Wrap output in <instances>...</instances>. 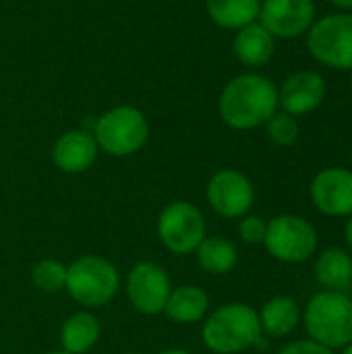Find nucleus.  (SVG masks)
Returning a JSON list of instances; mask_svg holds the SVG:
<instances>
[{"instance_id":"25","label":"nucleus","mask_w":352,"mask_h":354,"mask_svg":"<svg viewBox=\"0 0 352 354\" xmlns=\"http://www.w3.org/2000/svg\"><path fill=\"white\" fill-rule=\"evenodd\" d=\"M278 354H336L334 351L313 342V340H297L286 344Z\"/></svg>"},{"instance_id":"7","label":"nucleus","mask_w":352,"mask_h":354,"mask_svg":"<svg viewBox=\"0 0 352 354\" xmlns=\"http://www.w3.org/2000/svg\"><path fill=\"white\" fill-rule=\"evenodd\" d=\"M319 236L315 226L297 214H280L268 220L263 247L282 263H305L317 253Z\"/></svg>"},{"instance_id":"6","label":"nucleus","mask_w":352,"mask_h":354,"mask_svg":"<svg viewBox=\"0 0 352 354\" xmlns=\"http://www.w3.org/2000/svg\"><path fill=\"white\" fill-rule=\"evenodd\" d=\"M311 58L332 71H352V12L317 17L305 33Z\"/></svg>"},{"instance_id":"26","label":"nucleus","mask_w":352,"mask_h":354,"mask_svg":"<svg viewBox=\"0 0 352 354\" xmlns=\"http://www.w3.org/2000/svg\"><path fill=\"white\" fill-rule=\"evenodd\" d=\"M330 4H334L338 10H344V12H352V0H328Z\"/></svg>"},{"instance_id":"2","label":"nucleus","mask_w":352,"mask_h":354,"mask_svg":"<svg viewBox=\"0 0 352 354\" xmlns=\"http://www.w3.org/2000/svg\"><path fill=\"white\" fill-rule=\"evenodd\" d=\"M259 313L247 303H226L218 307L201 328L207 351L216 354H239L261 340Z\"/></svg>"},{"instance_id":"4","label":"nucleus","mask_w":352,"mask_h":354,"mask_svg":"<svg viewBox=\"0 0 352 354\" xmlns=\"http://www.w3.org/2000/svg\"><path fill=\"white\" fill-rule=\"evenodd\" d=\"M120 288V274L112 261L100 255H81L66 266L64 290L85 309L106 307Z\"/></svg>"},{"instance_id":"24","label":"nucleus","mask_w":352,"mask_h":354,"mask_svg":"<svg viewBox=\"0 0 352 354\" xmlns=\"http://www.w3.org/2000/svg\"><path fill=\"white\" fill-rule=\"evenodd\" d=\"M239 239L245 245H263L266 241V232H268V220H263L261 216L255 214H247L239 220Z\"/></svg>"},{"instance_id":"28","label":"nucleus","mask_w":352,"mask_h":354,"mask_svg":"<svg viewBox=\"0 0 352 354\" xmlns=\"http://www.w3.org/2000/svg\"><path fill=\"white\" fill-rule=\"evenodd\" d=\"M158 354H191L189 351H183V348H168V351H162Z\"/></svg>"},{"instance_id":"12","label":"nucleus","mask_w":352,"mask_h":354,"mask_svg":"<svg viewBox=\"0 0 352 354\" xmlns=\"http://www.w3.org/2000/svg\"><path fill=\"white\" fill-rule=\"evenodd\" d=\"M309 197L324 216H352V168L330 166L319 170L309 185Z\"/></svg>"},{"instance_id":"10","label":"nucleus","mask_w":352,"mask_h":354,"mask_svg":"<svg viewBox=\"0 0 352 354\" xmlns=\"http://www.w3.org/2000/svg\"><path fill=\"white\" fill-rule=\"evenodd\" d=\"M172 282L168 272L154 261H139L131 268L124 280V292L135 311L141 315L164 313Z\"/></svg>"},{"instance_id":"31","label":"nucleus","mask_w":352,"mask_h":354,"mask_svg":"<svg viewBox=\"0 0 352 354\" xmlns=\"http://www.w3.org/2000/svg\"><path fill=\"white\" fill-rule=\"evenodd\" d=\"M351 93H352V71H351Z\"/></svg>"},{"instance_id":"34","label":"nucleus","mask_w":352,"mask_h":354,"mask_svg":"<svg viewBox=\"0 0 352 354\" xmlns=\"http://www.w3.org/2000/svg\"><path fill=\"white\" fill-rule=\"evenodd\" d=\"M62 2H66V0H62Z\"/></svg>"},{"instance_id":"32","label":"nucleus","mask_w":352,"mask_h":354,"mask_svg":"<svg viewBox=\"0 0 352 354\" xmlns=\"http://www.w3.org/2000/svg\"><path fill=\"white\" fill-rule=\"evenodd\" d=\"M127 354H141V353H127Z\"/></svg>"},{"instance_id":"18","label":"nucleus","mask_w":352,"mask_h":354,"mask_svg":"<svg viewBox=\"0 0 352 354\" xmlns=\"http://www.w3.org/2000/svg\"><path fill=\"white\" fill-rule=\"evenodd\" d=\"M102 336V324L100 319L83 309L73 315H68L60 328V346L68 354L89 353Z\"/></svg>"},{"instance_id":"15","label":"nucleus","mask_w":352,"mask_h":354,"mask_svg":"<svg viewBox=\"0 0 352 354\" xmlns=\"http://www.w3.org/2000/svg\"><path fill=\"white\" fill-rule=\"evenodd\" d=\"M232 52L243 66L261 68L276 54V37L259 21H255L234 33Z\"/></svg>"},{"instance_id":"29","label":"nucleus","mask_w":352,"mask_h":354,"mask_svg":"<svg viewBox=\"0 0 352 354\" xmlns=\"http://www.w3.org/2000/svg\"><path fill=\"white\" fill-rule=\"evenodd\" d=\"M340 354H352V342H351V344H346V346H344V348L340 351Z\"/></svg>"},{"instance_id":"9","label":"nucleus","mask_w":352,"mask_h":354,"mask_svg":"<svg viewBox=\"0 0 352 354\" xmlns=\"http://www.w3.org/2000/svg\"><path fill=\"white\" fill-rule=\"evenodd\" d=\"M205 199L210 207L228 220H241L251 214L255 203V189L247 174L234 168H222L212 174L205 187Z\"/></svg>"},{"instance_id":"17","label":"nucleus","mask_w":352,"mask_h":354,"mask_svg":"<svg viewBox=\"0 0 352 354\" xmlns=\"http://www.w3.org/2000/svg\"><path fill=\"white\" fill-rule=\"evenodd\" d=\"M210 309V295L197 284H183L170 290L164 315L180 326L199 324Z\"/></svg>"},{"instance_id":"13","label":"nucleus","mask_w":352,"mask_h":354,"mask_svg":"<svg viewBox=\"0 0 352 354\" xmlns=\"http://www.w3.org/2000/svg\"><path fill=\"white\" fill-rule=\"evenodd\" d=\"M328 93V85L317 71H297L288 75L278 87V108L295 118L315 112Z\"/></svg>"},{"instance_id":"22","label":"nucleus","mask_w":352,"mask_h":354,"mask_svg":"<svg viewBox=\"0 0 352 354\" xmlns=\"http://www.w3.org/2000/svg\"><path fill=\"white\" fill-rule=\"evenodd\" d=\"M31 282L39 292L56 295V292L64 290L66 266L56 259H41L31 268Z\"/></svg>"},{"instance_id":"14","label":"nucleus","mask_w":352,"mask_h":354,"mask_svg":"<svg viewBox=\"0 0 352 354\" xmlns=\"http://www.w3.org/2000/svg\"><path fill=\"white\" fill-rule=\"evenodd\" d=\"M100 147L95 137L87 129H71L62 133L52 145V162L66 174H81L89 170L98 160Z\"/></svg>"},{"instance_id":"16","label":"nucleus","mask_w":352,"mask_h":354,"mask_svg":"<svg viewBox=\"0 0 352 354\" xmlns=\"http://www.w3.org/2000/svg\"><path fill=\"white\" fill-rule=\"evenodd\" d=\"M313 274L324 290L344 292L352 288V255L342 247L324 249L313 263Z\"/></svg>"},{"instance_id":"1","label":"nucleus","mask_w":352,"mask_h":354,"mask_svg":"<svg viewBox=\"0 0 352 354\" xmlns=\"http://www.w3.org/2000/svg\"><path fill=\"white\" fill-rule=\"evenodd\" d=\"M278 108V87L261 73H243L232 77L220 91L218 114L234 131L263 127Z\"/></svg>"},{"instance_id":"33","label":"nucleus","mask_w":352,"mask_h":354,"mask_svg":"<svg viewBox=\"0 0 352 354\" xmlns=\"http://www.w3.org/2000/svg\"><path fill=\"white\" fill-rule=\"evenodd\" d=\"M351 162H352V147H351Z\"/></svg>"},{"instance_id":"23","label":"nucleus","mask_w":352,"mask_h":354,"mask_svg":"<svg viewBox=\"0 0 352 354\" xmlns=\"http://www.w3.org/2000/svg\"><path fill=\"white\" fill-rule=\"evenodd\" d=\"M266 133L270 137V141L278 147H290L297 143L301 129H299V120L282 110H278L276 114L270 116V120L263 124Z\"/></svg>"},{"instance_id":"30","label":"nucleus","mask_w":352,"mask_h":354,"mask_svg":"<svg viewBox=\"0 0 352 354\" xmlns=\"http://www.w3.org/2000/svg\"><path fill=\"white\" fill-rule=\"evenodd\" d=\"M48 354H68V353H64V351H54V353H48Z\"/></svg>"},{"instance_id":"11","label":"nucleus","mask_w":352,"mask_h":354,"mask_svg":"<svg viewBox=\"0 0 352 354\" xmlns=\"http://www.w3.org/2000/svg\"><path fill=\"white\" fill-rule=\"evenodd\" d=\"M315 19V0H261L257 21L276 39H297L311 29Z\"/></svg>"},{"instance_id":"19","label":"nucleus","mask_w":352,"mask_h":354,"mask_svg":"<svg viewBox=\"0 0 352 354\" xmlns=\"http://www.w3.org/2000/svg\"><path fill=\"white\" fill-rule=\"evenodd\" d=\"M259 313V326H261V334L270 336V338H286L290 336L299 324H301V309L299 303L293 297L280 295L270 299Z\"/></svg>"},{"instance_id":"3","label":"nucleus","mask_w":352,"mask_h":354,"mask_svg":"<svg viewBox=\"0 0 352 354\" xmlns=\"http://www.w3.org/2000/svg\"><path fill=\"white\" fill-rule=\"evenodd\" d=\"M301 322L305 324L309 340L334 353L342 351L352 342V297L322 290L311 297Z\"/></svg>"},{"instance_id":"20","label":"nucleus","mask_w":352,"mask_h":354,"mask_svg":"<svg viewBox=\"0 0 352 354\" xmlns=\"http://www.w3.org/2000/svg\"><path fill=\"white\" fill-rule=\"evenodd\" d=\"M261 0H205L210 19L230 31H239L259 19Z\"/></svg>"},{"instance_id":"5","label":"nucleus","mask_w":352,"mask_h":354,"mask_svg":"<svg viewBox=\"0 0 352 354\" xmlns=\"http://www.w3.org/2000/svg\"><path fill=\"white\" fill-rule=\"evenodd\" d=\"M98 147L114 158L137 153L149 139V122L145 114L129 104L114 106L100 114L91 129Z\"/></svg>"},{"instance_id":"27","label":"nucleus","mask_w":352,"mask_h":354,"mask_svg":"<svg viewBox=\"0 0 352 354\" xmlns=\"http://www.w3.org/2000/svg\"><path fill=\"white\" fill-rule=\"evenodd\" d=\"M344 241H346V247L352 253V216H349V222H346V228H344Z\"/></svg>"},{"instance_id":"8","label":"nucleus","mask_w":352,"mask_h":354,"mask_svg":"<svg viewBox=\"0 0 352 354\" xmlns=\"http://www.w3.org/2000/svg\"><path fill=\"white\" fill-rule=\"evenodd\" d=\"M205 236V218L191 201H172L158 216V239L174 255L195 253Z\"/></svg>"},{"instance_id":"21","label":"nucleus","mask_w":352,"mask_h":354,"mask_svg":"<svg viewBox=\"0 0 352 354\" xmlns=\"http://www.w3.org/2000/svg\"><path fill=\"white\" fill-rule=\"evenodd\" d=\"M197 263L212 276L230 274L239 263V249L226 236H205L195 251Z\"/></svg>"}]
</instances>
